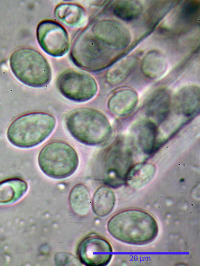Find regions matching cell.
Segmentation results:
<instances>
[{
  "label": "cell",
  "instance_id": "cell-1",
  "mask_svg": "<svg viewBox=\"0 0 200 266\" xmlns=\"http://www.w3.org/2000/svg\"><path fill=\"white\" fill-rule=\"evenodd\" d=\"M107 228L114 238L134 245L151 243L158 233L156 219L148 212L136 209L123 210L114 215L108 220Z\"/></svg>",
  "mask_w": 200,
  "mask_h": 266
},
{
  "label": "cell",
  "instance_id": "cell-2",
  "mask_svg": "<svg viewBox=\"0 0 200 266\" xmlns=\"http://www.w3.org/2000/svg\"><path fill=\"white\" fill-rule=\"evenodd\" d=\"M66 127L79 142L90 146L100 145L110 138L112 129L106 116L100 111L80 107L70 111L64 117Z\"/></svg>",
  "mask_w": 200,
  "mask_h": 266
},
{
  "label": "cell",
  "instance_id": "cell-3",
  "mask_svg": "<svg viewBox=\"0 0 200 266\" xmlns=\"http://www.w3.org/2000/svg\"><path fill=\"white\" fill-rule=\"evenodd\" d=\"M56 124V118L50 114L42 112L25 114L10 124L7 137L16 147L32 148L45 140L54 131Z\"/></svg>",
  "mask_w": 200,
  "mask_h": 266
},
{
  "label": "cell",
  "instance_id": "cell-4",
  "mask_svg": "<svg viewBox=\"0 0 200 266\" xmlns=\"http://www.w3.org/2000/svg\"><path fill=\"white\" fill-rule=\"evenodd\" d=\"M11 70L22 83L32 87H42L51 80L52 71L46 58L36 49L22 47L10 58Z\"/></svg>",
  "mask_w": 200,
  "mask_h": 266
},
{
  "label": "cell",
  "instance_id": "cell-5",
  "mask_svg": "<svg viewBox=\"0 0 200 266\" xmlns=\"http://www.w3.org/2000/svg\"><path fill=\"white\" fill-rule=\"evenodd\" d=\"M116 52L94 35L88 27L75 39L70 57L76 66L96 71L108 65L116 57Z\"/></svg>",
  "mask_w": 200,
  "mask_h": 266
},
{
  "label": "cell",
  "instance_id": "cell-6",
  "mask_svg": "<svg viewBox=\"0 0 200 266\" xmlns=\"http://www.w3.org/2000/svg\"><path fill=\"white\" fill-rule=\"evenodd\" d=\"M78 163L76 150L67 142L61 140L46 144L38 156V164L42 171L54 179L70 176L76 170Z\"/></svg>",
  "mask_w": 200,
  "mask_h": 266
},
{
  "label": "cell",
  "instance_id": "cell-7",
  "mask_svg": "<svg viewBox=\"0 0 200 266\" xmlns=\"http://www.w3.org/2000/svg\"><path fill=\"white\" fill-rule=\"evenodd\" d=\"M56 86L64 97L77 102L92 99L98 90L97 82L92 75L74 69L61 73L57 77Z\"/></svg>",
  "mask_w": 200,
  "mask_h": 266
},
{
  "label": "cell",
  "instance_id": "cell-8",
  "mask_svg": "<svg viewBox=\"0 0 200 266\" xmlns=\"http://www.w3.org/2000/svg\"><path fill=\"white\" fill-rule=\"evenodd\" d=\"M36 37L41 48L48 54L58 57L68 50L70 39L66 29L53 20L40 22L36 28Z\"/></svg>",
  "mask_w": 200,
  "mask_h": 266
},
{
  "label": "cell",
  "instance_id": "cell-9",
  "mask_svg": "<svg viewBox=\"0 0 200 266\" xmlns=\"http://www.w3.org/2000/svg\"><path fill=\"white\" fill-rule=\"evenodd\" d=\"M110 244L104 238L92 235L85 238L79 244L77 254L80 261L88 266H104L112 257Z\"/></svg>",
  "mask_w": 200,
  "mask_h": 266
},
{
  "label": "cell",
  "instance_id": "cell-10",
  "mask_svg": "<svg viewBox=\"0 0 200 266\" xmlns=\"http://www.w3.org/2000/svg\"><path fill=\"white\" fill-rule=\"evenodd\" d=\"M88 28L93 34L116 52L126 47L132 40L130 30L123 24L114 20H100Z\"/></svg>",
  "mask_w": 200,
  "mask_h": 266
},
{
  "label": "cell",
  "instance_id": "cell-11",
  "mask_svg": "<svg viewBox=\"0 0 200 266\" xmlns=\"http://www.w3.org/2000/svg\"><path fill=\"white\" fill-rule=\"evenodd\" d=\"M173 118L186 124L199 113L200 88L196 85L182 87L172 99Z\"/></svg>",
  "mask_w": 200,
  "mask_h": 266
},
{
  "label": "cell",
  "instance_id": "cell-12",
  "mask_svg": "<svg viewBox=\"0 0 200 266\" xmlns=\"http://www.w3.org/2000/svg\"><path fill=\"white\" fill-rule=\"evenodd\" d=\"M107 181L112 185L124 182L126 175L131 167V154L122 142L118 141L108 150L106 154Z\"/></svg>",
  "mask_w": 200,
  "mask_h": 266
},
{
  "label": "cell",
  "instance_id": "cell-13",
  "mask_svg": "<svg viewBox=\"0 0 200 266\" xmlns=\"http://www.w3.org/2000/svg\"><path fill=\"white\" fill-rule=\"evenodd\" d=\"M132 135L136 145L144 154L152 155L157 150L158 128L149 119L136 123L132 128Z\"/></svg>",
  "mask_w": 200,
  "mask_h": 266
},
{
  "label": "cell",
  "instance_id": "cell-14",
  "mask_svg": "<svg viewBox=\"0 0 200 266\" xmlns=\"http://www.w3.org/2000/svg\"><path fill=\"white\" fill-rule=\"evenodd\" d=\"M138 101L137 92L130 88H121L116 91L110 97L108 107L112 114L124 116L131 113Z\"/></svg>",
  "mask_w": 200,
  "mask_h": 266
},
{
  "label": "cell",
  "instance_id": "cell-15",
  "mask_svg": "<svg viewBox=\"0 0 200 266\" xmlns=\"http://www.w3.org/2000/svg\"><path fill=\"white\" fill-rule=\"evenodd\" d=\"M172 99L168 91L160 89L154 93L148 101L146 110L149 119L158 123L164 122L171 110Z\"/></svg>",
  "mask_w": 200,
  "mask_h": 266
},
{
  "label": "cell",
  "instance_id": "cell-16",
  "mask_svg": "<svg viewBox=\"0 0 200 266\" xmlns=\"http://www.w3.org/2000/svg\"><path fill=\"white\" fill-rule=\"evenodd\" d=\"M168 62L165 55L160 51L153 49L148 52L144 56L141 70L143 74L150 79L162 77L166 72Z\"/></svg>",
  "mask_w": 200,
  "mask_h": 266
},
{
  "label": "cell",
  "instance_id": "cell-17",
  "mask_svg": "<svg viewBox=\"0 0 200 266\" xmlns=\"http://www.w3.org/2000/svg\"><path fill=\"white\" fill-rule=\"evenodd\" d=\"M156 167L152 163L142 162L131 166L128 171L124 182L134 189H139L148 183L154 178Z\"/></svg>",
  "mask_w": 200,
  "mask_h": 266
},
{
  "label": "cell",
  "instance_id": "cell-18",
  "mask_svg": "<svg viewBox=\"0 0 200 266\" xmlns=\"http://www.w3.org/2000/svg\"><path fill=\"white\" fill-rule=\"evenodd\" d=\"M28 185L20 178L8 179L0 182V205L12 204L19 200L28 190Z\"/></svg>",
  "mask_w": 200,
  "mask_h": 266
},
{
  "label": "cell",
  "instance_id": "cell-19",
  "mask_svg": "<svg viewBox=\"0 0 200 266\" xmlns=\"http://www.w3.org/2000/svg\"><path fill=\"white\" fill-rule=\"evenodd\" d=\"M116 202L114 192L109 187L102 186L94 192L92 201L93 212L96 215L104 217L114 209Z\"/></svg>",
  "mask_w": 200,
  "mask_h": 266
},
{
  "label": "cell",
  "instance_id": "cell-20",
  "mask_svg": "<svg viewBox=\"0 0 200 266\" xmlns=\"http://www.w3.org/2000/svg\"><path fill=\"white\" fill-rule=\"evenodd\" d=\"M56 17L71 27L81 25L84 22L86 14L81 6L70 3H62L58 5L54 11Z\"/></svg>",
  "mask_w": 200,
  "mask_h": 266
},
{
  "label": "cell",
  "instance_id": "cell-21",
  "mask_svg": "<svg viewBox=\"0 0 200 266\" xmlns=\"http://www.w3.org/2000/svg\"><path fill=\"white\" fill-rule=\"evenodd\" d=\"M138 61V57L136 55H131L122 59L108 71L107 82L112 85L122 83L134 69Z\"/></svg>",
  "mask_w": 200,
  "mask_h": 266
},
{
  "label": "cell",
  "instance_id": "cell-22",
  "mask_svg": "<svg viewBox=\"0 0 200 266\" xmlns=\"http://www.w3.org/2000/svg\"><path fill=\"white\" fill-rule=\"evenodd\" d=\"M68 200L74 213L82 216L88 213L91 203L90 196L84 185L78 184L74 186L70 191Z\"/></svg>",
  "mask_w": 200,
  "mask_h": 266
},
{
  "label": "cell",
  "instance_id": "cell-23",
  "mask_svg": "<svg viewBox=\"0 0 200 266\" xmlns=\"http://www.w3.org/2000/svg\"><path fill=\"white\" fill-rule=\"evenodd\" d=\"M142 5L138 1L120 0L114 6L113 12L118 17L126 21L138 18L142 11Z\"/></svg>",
  "mask_w": 200,
  "mask_h": 266
},
{
  "label": "cell",
  "instance_id": "cell-24",
  "mask_svg": "<svg viewBox=\"0 0 200 266\" xmlns=\"http://www.w3.org/2000/svg\"><path fill=\"white\" fill-rule=\"evenodd\" d=\"M200 2L197 1H190L182 6L180 16L182 19L186 21L195 20L199 13Z\"/></svg>",
  "mask_w": 200,
  "mask_h": 266
}]
</instances>
